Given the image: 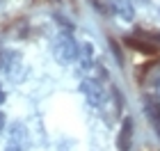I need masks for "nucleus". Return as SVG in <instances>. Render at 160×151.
Masks as SVG:
<instances>
[{
  "mask_svg": "<svg viewBox=\"0 0 160 151\" xmlns=\"http://www.w3.org/2000/svg\"><path fill=\"white\" fill-rule=\"evenodd\" d=\"M76 62H78V69L87 73L92 67H94V46L89 41H82L78 44V55H76Z\"/></svg>",
  "mask_w": 160,
  "mask_h": 151,
  "instance_id": "3",
  "label": "nucleus"
},
{
  "mask_svg": "<svg viewBox=\"0 0 160 151\" xmlns=\"http://www.w3.org/2000/svg\"><path fill=\"white\" fill-rule=\"evenodd\" d=\"M126 46H130L133 50H140L144 55H156L158 53V46L149 37H126Z\"/></svg>",
  "mask_w": 160,
  "mask_h": 151,
  "instance_id": "4",
  "label": "nucleus"
},
{
  "mask_svg": "<svg viewBox=\"0 0 160 151\" xmlns=\"http://www.w3.org/2000/svg\"><path fill=\"white\" fill-rule=\"evenodd\" d=\"M53 55L60 64H71L76 62L78 55V41L71 37V32H60L53 41Z\"/></svg>",
  "mask_w": 160,
  "mask_h": 151,
  "instance_id": "1",
  "label": "nucleus"
},
{
  "mask_svg": "<svg viewBox=\"0 0 160 151\" xmlns=\"http://www.w3.org/2000/svg\"><path fill=\"white\" fill-rule=\"evenodd\" d=\"M5 121H7V119H5V112L0 110V131H2V128H5Z\"/></svg>",
  "mask_w": 160,
  "mask_h": 151,
  "instance_id": "9",
  "label": "nucleus"
},
{
  "mask_svg": "<svg viewBox=\"0 0 160 151\" xmlns=\"http://www.w3.org/2000/svg\"><path fill=\"white\" fill-rule=\"evenodd\" d=\"M5 101V92H2V85H0V103Z\"/></svg>",
  "mask_w": 160,
  "mask_h": 151,
  "instance_id": "10",
  "label": "nucleus"
},
{
  "mask_svg": "<svg viewBox=\"0 0 160 151\" xmlns=\"http://www.w3.org/2000/svg\"><path fill=\"white\" fill-rule=\"evenodd\" d=\"M80 92H82V96L87 98V103L94 105V108H103L105 101H108V92L103 89V85L98 80H94V78H85V80L80 83Z\"/></svg>",
  "mask_w": 160,
  "mask_h": 151,
  "instance_id": "2",
  "label": "nucleus"
},
{
  "mask_svg": "<svg viewBox=\"0 0 160 151\" xmlns=\"http://www.w3.org/2000/svg\"><path fill=\"white\" fill-rule=\"evenodd\" d=\"M112 12L121 21H133L135 18V7L130 0H112Z\"/></svg>",
  "mask_w": 160,
  "mask_h": 151,
  "instance_id": "7",
  "label": "nucleus"
},
{
  "mask_svg": "<svg viewBox=\"0 0 160 151\" xmlns=\"http://www.w3.org/2000/svg\"><path fill=\"white\" fill-rule=\"evenodd\" d=\"M18 62H21V53H16V50H2L0 53V69L7 71L12 78H14V71H16Z\"/></svg>",
  "mask_w": 160,
  "mask_h": 151,
  "instance_id": "6",
  "label": "nucleus"
},
{
  "mask_svg": "<svg viewBox=\"0 0 160 151\" xmlns=\"http://www.w3.org/2000/svg\"><path fill=\"white\" fill-rule=\"evenodd\" d=\"M156 94H158V98H160V80L156 83Z\"/></svg>",
  "mask_w": 160,
  "mask_h": 151,
  "instance_id": "11",
  "label": "nucleus"
},
{
  "mask_svg": "<svg viewBox=\"0 0 160 151\" xmlns=\"http://www.w3.org/2000/svg\"><path fill=\"white\" fill-rule=\"evenodd\" d=\"M130 144H133V119L126 117L121 121V131L117 138V147L119 151H130Z\"/></svg>",
  "mask_w": 160,
  "mask_h": 151,
  "instance_id": "5",
  "label": "nucleus"
},
{
  "mask_svg": "<svg viewBox=\"0 0 160 151\" xmlns=\"http://www.w3.org/2000/svg\"><path fill=\"white\" fill-rule=\"evenodd\" d=\"M147 117L151 119V124L156 126V133L160 135V103H156V101H147Z\"/></svg>",
  "mask_w": 160,
  "mask_h": 151,
  "instance_id": "8",
  "label": "nucleus"
}]
</instances>
